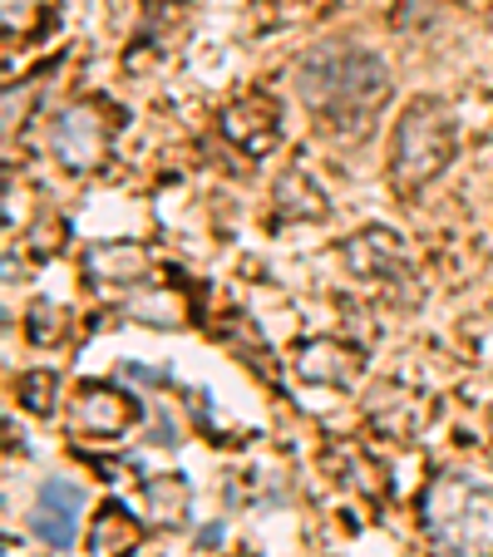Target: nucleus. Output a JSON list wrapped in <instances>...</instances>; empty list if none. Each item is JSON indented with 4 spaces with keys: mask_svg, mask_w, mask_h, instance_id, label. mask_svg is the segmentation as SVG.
<instances>
[{
    "mask_svg": "<svg viewBox=\"0 0 493 557\" xmlns=\"http://www.w3.org/2000/svg\"><path fill=\"white\" fill-rule=\"evenodd\" d=\"M296 99L325 134L356 138L390 99V70L375 50L356 40H321L296 60Z\"/></svg>",
    "mask_w": 493,
    "mask_h": 557,
    "instance_id": "1",
    "label": "nucleus"
},
{
    "mask_svg": "<svg viewBox=\"0 0 493 557\" xmlns=\"http://www.w3.org/2000/svg\"><path fill=\"white\" fill-rule=\"evenodd\" d=\"M430 543L449 557H493V484L464 469L440 473L420 498Z\"/></svg>",
    "mask_w": 493,
    "mask_h": 557,
    "instance_id": "2",
    "label": "nucleus"
},
{
    "mask_svg": "<svg viewBox=\"0 0 493 557\" xmlns=\"http://www.w3.org/2000/svg\"><path fill=\"white\" fill-rule=\"evenodd\" d=\"M459 153V119L444 99H409L405 114L395 119V138H390V183L395 193L415 198L430 188Z\"/></svg>",
    "mask_w": 493,
    "mask_h": 557,
    "instance_id": "3",
    "label": "nucleus"
},
{
    "mask_svg": "<svg viewBox=\"0 0 493 557\" xmlns=\"http://www.w3.org/2000/svg\"><path fill=\"white\" fill-rule=\"evenodd\" d=\"M119 119H109V109L99 99H79L70 104L50 128V148L70 173H89L109 158V144H114Z\"/></svg>",
    "mask_w": 493,
    "mask_h": 557,
    "instance_id": "4",
    "label": "nucleus"
},
{
    "mask_svg": "<svg viewBox=\"0 0 493 557\" xmlns=\"http://www.w3.org/2000/svg\"><path fill=\"white\" fill-rule=\"evenodd\" d=\"M79 513H85V488L64 479V473H50L35 494L30 508V533L40 537L50 553H70L74 537H79Z\"/></svg>",
    "mask_w": 493,
    "mask_h": 557,
    "instance_id": "5",
    "label": "nucleus"
},
{
    "mask_svg": "<svg viewBox=\"0 0 493 557\" xmlns=\"http://www.w3.org/2000/svg\"><path fill=\"white\" fill-rule=\"evenodd\" d=\"M138 420H144V405L114 385H85L70 405V430L85 440H124Z\"/></svg>",
    "mask_w": 493,
    "mask_h": 557,
    "instance_id": "6",
    "label": "nucleus"
},
{
    "mask_svg": "<svg viewBox=\"0 0 493 557\" xmlns=\"http://www.w3.org/2000/svg\"><path fill=\"white\" fill-rule=\"evenodd\" d=\"M222 138L227 144H237L242 153H267V148H276V138H282V119H276V104L262 95L252 99H237V104L222 109Z\"/></svg>",
    "mask_w": 493,
    "mask_h": 557,
    "instance_id": "7",
    "label": "nucleus"
},
{
    "mask_svg": "<svg viewBox=\"0 0 493 557\" xmlns=\"http://www.w3.org/2000/svg\"><path fill=\"white\" fill-rule=\"evenodd\" d=\"M360 370H366V356L350 350V346H341V341H331V336L306 341V346L296 350V375L311 380V385L350 389L360 380Z\"/></svg>",
    "mask_w": 493,
    "mask_h": 557,
    "instance_id": "8",
    "label": "nucleus"
},
{
    "mask_svg": "<svg viewBox=\"0 0 493 557\" xmlns=\"http://www.w3.org/2000/svg\"><path fill=\"white\" fill-rule=\"evenodd\" d=\"M85 276L95 286H138L148 276V252L138 243H99L85 252Z\"/></svg>",
    "mask_w": 493,
    "mask_h": 557,
    "instance_id": "9",
    "label": "nucleus"
},
{
    "mask_svg": "<svg viewBox=\"0 0 493 557\" xmlns=\"http://www.w3.org/2000/svg\"><path fill=\"white\" fill-rule=\"evenodd\" d=\"M346 262H350V272L356 276L375 282V276L399 272V267H405V247L395 243V232L370 227V232H360L356 243H346Z\"/></svg>",
    "mask_w": 493,
    "mask_h": 557,
    "instance_id": "10",
    "label": "nucleus"
},
{
    "mask_svg": "<svg viewBox=\"0 0 493 557\" xmlns=\"http://www.w3.org/2000/svg\"><path fill=\"white\" fill-rule=\"evenodd\" d=\"M276 212H282V218H296V222H321L325 212V198H321V188H316L311 178H306L301 169H286L282 178H276Z\"/></svg>",
    "mask_w": 493,
    "mask_h": 557,
    "instance_id": "11",
    "label": "nucleus"
},
{
    "mask_svg": "<svg viewBox=\"0 0 493 557\" xmlns=\"http://www.w3.org/2000/svg\"><path fill=\"white\" fill-rule=\"evenodd\" d=\"M144 498L158 528H178L188 513V479L183 473H153V479H144Z\"/></svg>",
    "mask_w": 493,
    "mask_h": 557,
    "instance_id": "12",
    "label": "nucleus"
},
{
    "mask_svg": "<svg viewBox=\"0 0 493 557\" xmlns=\"http://www.w3.org/2000/svg\"><path fill=\"white\" fill-rule=\"evenodd\" d=\"M95 557H124L128 547L138 543V523L124 504H104L99 508V523H95Z\"/></svg>",
    "mask_w": 493,
    "mask_h": 557,
    "instance_id": "13",
    "label": "nucleus"
},
{
    "mask_svg": "<svg viewBox=\"0 0 493 557\" xmlns=\"http://www.w3.org/2000/svg\"><path fill=\"white\" fill-rule=\"evenodd\" d=\"M25 331H30L35 346H60V341H70V311L54 301H35L25 315Z\"/></svg>",
    "mask_w": 493,
    "mask_h": 557,
    "instance_id": "14",
    "label": "nucleus"
},
{
    "mask_svg": "<svg viewBox=\"0 0 493 557\" xmlns=\"http://www.w3.org/2000/svg\"><path fill=\"white\" fill-rule=\"evenodd\" d=\"M193 0H144V40L169 45V35L178 30V21L188 15Z\"/></svg>",
    "mask_w": 493,
    "mask_h": 557,
    "instance_id": "15",
    "label": "nucleus"
},
{
    "mask_svg": "<svg viewBox=\"0 0 493 557\" xmlns=\"http://www.w3.org/2000/svg\"><path fill=\"white\" fill-rule=\"evenodd\" d=\"M21 405L30 414H54V395H60V370H25L21 375Z\"/></svg>",
    "mask_w": 493,
    "mask_h": 557,
    "instance_id": "16",
    "label": "nucleus"
},
{
    "mask_svg": "<svg viewBox=\"0 0 493 557\" xmlns=\"http://www.w3.org/2000/svg\"><path fill=\"white\" fill-rule=\"evenodd\" d=\"M128 315H134V321H144V326H163V331L178 326V321H183L169 292H148V296H138V301L128 306Z\"/></svg>",
    "mask_w": 493,
    "mask_h": 557,
    "instance_id": "17",
    "label": "nucleus"
},
{
    "mask_svg": "<svg viewBox=\"0 0 493 557\" xmlns=\"http://www.w3.org/2000/svg\"><path fill=\"white\" fill-rule=\"evenodd\" d=\"M50 5L54 0H5V5H0V15H5V35H30L35 25L45 21V15H50Z\"/></svg>",
    "mask_w": 493,
    "mask_h": 557,
    "instance_id": "18",
    "label": "nucleus"
},
{
    "mask_svg": "<svg viewBox=\"0 0 493 557\" xmlns=\"http://www.w3.org/2000/svg\"><path fill=\"white\" fill-rule=\"evenodd\" d=\"M489 444H493V420H489Z\"/></svg>",
    "mask_w": 493,
    "mask_h": 557,
    "instance_id": "19",
    "label": "nucleus"
}]
</instances>
